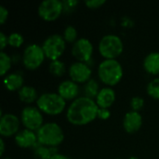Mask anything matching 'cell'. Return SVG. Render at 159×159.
<instances>
[{"instance_id":"cell-1","label":"cell","mask_w":159,"mask_h":159,"mask_svg":"<svg viewBox=\"0 0 159 159\" xmlns=\"http://www.w3.org/2000/svg\"><path fill=\"white\" fill-rule=\"evenodd\" d=\"M99 106L95 100L79 96L74 100L66 110V119L75 126H83L98 118Z\"/></svg>"},{"instance_id":"cell-2","label":"cell","mask_w":159,"mask_h":159,"mask_svg":"<svg viewBox=\"0 0 159 159\" xmlns=\"http://www.w3.org/2000/svg\"><path fill=\"white\" fill-rule=\"evenodd\" d=\"M99 79L107 87L116 86L123 77V67L116 59L102 60L97 69Z\"/></svg>"},{"instance_id":"cell-3","label":"cell","mask_w":159,"mask_h":159,"mask_svg":"<svg viewBox=\"0 0 159 159\" xmlns=\"http://www.w3.org/2000/svg\"><path fill=\"white\" fill-rule=\"evenodd\" d=\"M38 143L47 147H57L64 140V132L56 122H47L36 131Z\"/></svg>"},{"instance_id":"cell-4","label":"cell","mask_w":159,"mask_h":159,"mask_svg":"<svg viewBox=\"0 0 159 159\" xmlns=\"http://www.w3.org/2000/svg\"><path fill=\"white\" fill-rule=\"evenodd\" d=\"M36 106L43 114L57 116L64 111L66 101L58 92H45L39 95Z\"/></svg>"},{"instance_id":"cell-5","label":"cell","mask_w":159,"mask_h":159,"mask_svg":"<svg viewBox=\"0 0 159 159\" xmlns=\"http://www.w3.org/2000/svg\"><path fill=\"white\" fill-rule=\"evenodd\" d=\"M100 54L104 59H116L124 50L122 39L115 34H104L98 45Z\"/></svg>"},{"instance_id":"cell-6","label":"cell","mask_w":159,"mask_h":159,"mask_svg":"<svg viewBox=\"0 0 159 159\" xmlns=\"http://www.w3.org/2000/svg\"><path fill=\"white\" fill-rule=\"evenodd\" d=\"M42 48L45 52L46 58L50 61L59 60L66 48V41L62 34H52L48 35L42 43Z\"/></svg>"},{"instance_id":"cell-7","label":"cell","mask_w":159,"mask_h":159,"mask_svg":"<svg viewBox=\"0 0 159 159\" xmlns=\"http://www.w3.org/2000/svg\"><path fill=\"white\" fill-rule=\"evenodd\" d=\"M46 59L42 46L35 43L27 45L22 52L21 61L23 66L28 70H36L41 66Z\"/></svg>"},{"instance_id":"cell-8","label":"cell","mask_w":159,"mask_h":159,"mask_svg":"<svg viewBox=\"0 0 159 159\" xmlns=\"http://www.w3.org/2000/svg\"><path fill=\"white\" fill-rule=\"evenodd\" d=\"M20 122L24 129L37 131L44 124L43 113L38 109L37 106L27 105L22 108L20 112Z\"/></svg>"},{"instance_id":"cell-9","label":"cell","mask_w":159,"mask_h":159,"mask_svg":"<svg viewBox=\"0 0 159 159\" xmlns=\"http://www.w3.org/2000/svg\"><path fill=\"white\" fill-rule=\"evenodd\" d=\"M37 13L39 17L47 21L57 20L63 13V4L60 0H44L38 7Z\"/></svg>"},{"instance_id":"cell-10","label":"cell","mask_w":159,"mask_h":159,"mask_svg":"<svg viewBox=\"0 0 159 159\" xmlns=\"http://www.w3.org/2000/svg\"><path fill=\"white\" fill-rule=\"evenodd\" d=\"M94 51L93 44L87 37H79L72 46V55L76 59L77 61L89 62L92 60Z\"/></svg>"},{"instance_id":"cell-11","label":"cell","mask_w":159,"mask_h":159,"mask_svg":"<svg viewBox=\"0 0 159 159\" xmlns=\"http://www.w3.org/2000/svg\"><path fill=\"white\" fill-rule=\"evenodd\" d=\"M20 119L12 113L3 114L0 116V135L2 138L15 136L20 130Z\"/></svg>"},{"instance_id":"cell-12","label":"cell","mask_w":159,"mask_h":159,"mask_svg":"<svg viewBox=\"0 0 159 159\" xmlns=\"http://www.w3.org/2000/svg\"><path fill=\"white\" fill-rule=\"evenodd\" d=\"M68 74L70 79L74 82L77 84H85L91 79L92 70L88 63L75 61L69 66Z\"/></svg>"},{"instance_id":"cell-13","label":"cell","mask_w":159,"mask_h":159,"mask_svg":"<svg viewBox=\"0 0 159 159\" xmlns=\"http://www.w3.org/2000/svg\"><path fill=\"white\" fill-rule=\"evenodd\" d=\"M14 141L19 147L23 149H28V148L34 149L38 144L36 132L27 129H23L20 130L15 135Z\"/></svg>"},{"instance_id":"cell-14","label":"cell","mask_w":159,"mask_h":159,"mask_svg":"<svg viewBox=\"0 0 159 159\" xmlns=\"http://www.w3.org/2000/svg\"><path fill=\"white\" fill-rule=\"evenodd\" d=\"M57 92L65 100V101H74L79 97L80 88L79 85L74 82L71 79H66L61 81L57 89Z\"/></svg>"},{"instance_id":"cell-15","label":"cell","mask_w":159,"mask_h":159,"mask_svg":"<svg viewBox=\"0 0 159 159\" xmlns=\"http://www.w3.org/2000/svg\"><path fill=\"white\" fill-rule=\"evenodd\" d=\"M143 125V116L140 112L129 111L123 118V128L128 133L137 132Z\"/></svg>"},{"instance_id":"cell-16","label":"cell","mask_w":159,"mask_h":159,"mask_svg":"<svg viewBox=\"0 0 159 159\" xmlns=\"http://www.w3.org/2000/svg\"><path fill=\"white\" fill-rule=\"evenodd\" d=\"M116 91L112 89V87H103L100 89L95 102L99 108H106L109 109L116 101Z\"/></svg>"},{"instance_id":"cell-17","label":"cell","mask_w":159,"mask_h":159,"mask_svg":"<svg viewBox=\"0 0 159 159\" xmlns=\"http://www.w3.org/2000/svg\"><path fill=\"white\" fill-rule=\"evenodd\" d=\"M24 78L21 73L13 72L4 76V85L8 91H19L24 85Z\"/></svg>"},{"instance_id":"cell-18","label":"cell","mask_w":159,"mask_h":159,"mask_svg":"<svg viewBox=\"0 0 159 159\" xmlns=\"http://www.w3.org/2000/svg\"><path fill=\"white\" fill-rule=\"evenodd\" d=\"M143 66L146 73L150 75L159 74V51H152L148 53L143 61Z\"/></svg>"},{"instance_id":"cell-19","label":"cell","mask_w":159,"mask_h":159,"mask_svg":"<svg viewBox=\"0 0 159 159\" xmlns=\"http://www.w3.org/2000/svg\"><path fill=\"white\" fill-rule=\"evenodd\" d=\"M18 96H19V99L20 102L27 103V104L33 103L34 102H36V101L39 97L35 88H34L32 86H26V85H24L18 91Z\"/></svg>"},{"instance_id":"cell-20","label":"cell","mask_w":159,"mask_h":159,"mask_svg":"<svg viewBox=\"0 0 159 159\" xmlns=\"http://www.w3.org/2000/svg\"><path fill=\"white\" fill-rule=\"evenodd\" d=\"M100 89H100V86H99V83L97 82V80L94 78H91L87 83L84 84V88H83L84 96L95 100Z\"/></svg>"},{"instance_id":"cell-21","label":"cell","mask_w":159,"mask_h":159,"mask_svg":"<svg viewBox=\"0 0 159 159\" xmlns=\"http://www.w3.org/2000/svg\"><path fill=\"white\" fill-rule=\"evenodd\" d=\"M48 70L52 75L61 77L66 73V65L60 59L55 60V61H50L49 65H48Z\"/></svg>"},{"instance_id":"cell-22","label":"cell","mask_w":159,"mask_h":159,"mask_svg":"<svg viewBox=\"0 0 159 159\" xmlns=\"http://www.w3.org/2000/svg\"><path fill=\"white\" fill-rule=\"evenodd\" d=\"M12 58L5 51H0V75L5 76L10 70L12 65Z\"/></svg>"},{"instance_id":"cell-23","label":"cell","mask_w":159,"mask_h":159,"mask_svg":"<svg viewBox=\"0 0 159 159\" xmlns=\"http://www.w3.org/2000/svg\"><path fill=\"white\" fill-rule=\"evenodd\" d=\"M54 156L50 147H47L41 144H37L34 148V157L35 159H50Z\"/></svg>"},{"instance_id":"cell-24","label":"cell","mask_w":159,"mask_h":159,"mask_svg":"<svg viewBox=\"0 0 159 159\" xmlns=\"http://www.w3.org/2000/svg\"><path fill=\"white\" fill-rule=\"evenodd\" d=\"M62 36L64 38V40L66 41V43H72L74 44L77 39H78V34H77V30L75 26L73 25H67L64 28Z\"/></svg>"},{"instance_id":"cell-25","label":"cell","mask_w":159,"mask_h":159,"mask_svg":"<svg viewBox=\"0 0 159 159\" xmlns=\"http://www.w3.org/2000/svg\"><path fill=\"white\" fill-rule=\"evenodd\" d=\"M146 91L151 98L155 100H159V77L152 79L147 84Z\"/></svg>"},{"instance_id":"cell-26","label":"cell","mask_w":159,"mask_h":159,"mask_svg":"<svg viewBox=\"0 0 159 159\" xmlns=\"http://www.w3.org/2000/svg\"><path fill=\"white\" fill-rule=\"evenodd\" d=\"M7 39H8V46L12 48H16L21 47L24 42V38L22 34L17 32H13L7 35Z\"/></svg>"},{"instance_id":"cell-27","label":"cell","mask_w":159,"mask_h":159,"mask_svg":"<svg viewBox=\"0 0 159 159\" xmlns=\"http://www.w3.org/2000/svg\"><path fill=\"white\" fill-rule=\"evenodd\" d=\"M144 106V100L140 96H135L130 100V107L132 111L139 112Z\"/></svg>"},{"instance_id":"cell-28","label":"cell","mask_w":159,"mask_h":159,"mask_svg":"<svg viewBox=\"0 0 159 159\" xmlns=\"http://www.w3.org/2000/svg\"><path fill=\"white\" fill-rule=\"evenodd\" d=\"M62 4H63V12L68 13L73 11L79 4V2L77 0H65L62 1Z\"/></svg>"},{"instance_id":"cell-29","label":"cell","mask_w":159,"mask_h":159,"mask_svg":"<svg viewBox=\"0 0 159 159\" xmlns=\"http://www.w3.org/2000/svg\"><path fill=\"white\" fill-rule=\"evenodd\" d=\"M105 0H86L85 1V5L91 9H95V8H99L101 7L102 5L105 4Z\"/></svg>"},{"instance_id":"cell-30","label":"cell","mask_w":159,"mask_h":159,"mask_svg":"<svg viewBox=\"0 0 159 159\" xmlns=\"http://www.w3.org/2000/svg\"><path fill=\"white\" fill-rule=\"evenodd\" d=\"M111 116V112L106 108H99L98 110V118L102 120H107Z\"/></svg>"},{"instance_id":"cell-31","label":"cell","mask_w":159,"mask_h":159,"mask_svg":"<svg viewBox=\"0 0 159 159\" xmlns=\"http://www.w3.org/2000/svg\"><path fill=\"white\" fill-rule=\"evenodd\" d=\"M8 18V10L4 7L0 6V24H4Z\"/></svg>"},{"instance_id":"cell-32","label":"cell","mask_w":159,"mask_h":159,"mask_svg":"<svg viewBox=\"0 0 159 159\" xmlns=\"http://www.w3.org/2000/svg\"><path fill=\"white\" fill-rule=\"evenodd\" d=\"M7 45H8L7 35H6L4 32H0V49H1V51H4L5 48Z\"/></svg>"},{"instance_id":"cell-33","label":"cell","mask_w":159,"mask_h":159,"mask_svg":"<svg viewBox=\"0 0 159 159\" xmlns=\"http://www.w3.org/2000/svg\"><path fill=\"white\" fill-rule=\"evenodd\" d=\"M5 149H6V145H5V141L3 138L0 139V156L3 157L4 153H5Z\"/></svg>"},{"instance_id":"cell-34","label":"cell","mask_w":159,"mask_h":159,"mask_svg":"<svg viewBox=\"0 0 159 159\" xmlns=\"http://www.w3.org/2000/svg\"><path fill=\"white\" fill-rule=\"evenodd\" d=\"M50 159H71V158H70V157H67V156H65V155H62V154L58 153V154H56V155L52 156Z\"/></svg>"},{"instance_id":"cell-35","label":"cell","mask_w":159,"mask_h":159,"mask_svg":"<svg viewBox=\"0 0 159 159\" xmlns=\"http://www.w3.org/2000/svg\"><path fill=\"white\" fill-rule=\"evenodd\" d=\"M129 159H139L138 157H129Z\"/></svg>"},{"instance_id":"cell-36","label":"cell","mask_w":159,"mask_h":159,"mask_svg":"<svg viewBox=\"0 0 159 159\" xmlns=\"http://www.w3.org/2000/svg\"><path fill=\"white\" fill-rule=\"evenodd\" d=\"M1 159H12L11 157H2Z\"/></svg>"},{"instance_id":"cell-37","label":"cell","mask_w":159,"mask_h":159,"mask_svg":"<svg viewBox=\"0 0 159 159\" xmlns=\"http://www.w3.org/2000/svg\"><path fill=\"white\" fill-rule=\"evenodd\" d=\"M116 159H121V158H116Z\"/></svg>"}]
</instances>
